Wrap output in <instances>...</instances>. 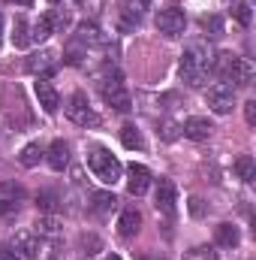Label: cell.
<instances>
[{
  "mask_svg": "<svg viewBox=\"0 0 256 260\" xmlns=\"http://www.w3.org/2000/svg\"><path fill=\"white\" fill-rule=\"evenodd\" d=\"M214 55L217 52H211L208 43H202V40L199 43H190L184 49V55H181V67H178L181 82H187L190 88H202L205 79H208V70L214 64Z\"/></svg>",
  "mask_w": 256,
  "mask_h": 260,
  "instance_id": "cell-1",
  "label": "cell"
},
{
  "mask_svg": "<svg viewBox=\"0 0 256 260\" xmlns=\"http://www.w3.org/2000/svg\"><path fill=\"white\" fill-rule=\"evenodd\" d=\"M211 70L223 82H232V88H250L253 85V76H256L253 64L247 58H241V55H232V52H217Z\"/></svg>",
  "mask_w": 256,
  "mask_h": 260,
  "instance_id": "cell-2",
  "label": "cell"
},
{
  "mask_svg": "<svg viewBox=\"0 0 256 260\" xmlns=\"http://www.w3.org/2000/svg\"><path fill=\"white\" fill-rule=\"evenodd\" d=\"M88 167H91V173H94L103 185H115V182L121 179V160H118L109 148H103V145H94V148L88 151Z\"/></svg>",
  "mask_w": 256,
  "mask_h": 260,
  "instance_id": "cell-3",
  "label": "cell"
},
{
  "mask_svg": "<svg viewBox=\"0 0 256 260\" xmlns=\"http://www.w3.org/2000/svg\"><path fill=\"white\" fill-rule=\"evenodd\" d=\"M100 94H103V100H106L112 109H118V112H130V109H133V100H130L127 88H124V79H121L118 70H106V76L100 79Z\"/></svg>",
  "mask_w": 256,
  "mask_h": 260,
  "instance_id": "cell-4",
  "label": "cell"
},
{
  "mask_svg": "<svg viewBox=\"0 0 256 260\" xmlns=\"http://www.w3.org/2000/svg\"><path fill=\"white\" fill-rule=\"evenodd\" d=\"M66 115H69V121H75L78 127H97V124H100V115L91 109V100H88V94H81V91H75V94L69 97Z\"/></svg>",
  "mask_w": 256,
  "mask_h": 260,
  "instance_id": "cell-5",
  "label": "cell"
},
{
  "mask_svg": "<svg viewBox=\"0 0 256 260\" xmlns=\"http://www.w3.org/2000/svg\"><path fill=\"white\" fill-rule=\"evenodd\" d=\"M205 103L217 112V115H229L235 109V88L229 82H217L205 91Z\"/></svg>",
  "mask_w": 256,
  "mask_h": 260,
  "instance_id": "cell-6",
  "label": "cell"
},
{
  "mask_svg": "<svg viewBox=\"0 0 256 260\" xmlns=\"http://www.w3.org/2000/svg\"><path fill=\"white\" fill-rule=\"evenodd\" d=\"M184 27H187V18H184V12H181L178 6L160 9V15H157V30H160L163 37H181Z\"/></svg>",
  "mask_w": 256,
  "mask_h": 260,
  "instance_id": "cell-7",
  "label": "cell"
},
{
  "mask_svg": "<svg viewBox=\"0 0 256 260\" xmlns=\"http://www.w3.org/2000/svg\"><path fill=\"white\" fill-rule=\"evenodd\" d=\"M27 70H30L36 79H52V76L58 73V55H55L52 49H42V52H36V55L27 58Z\"/></svg>",
  "mask_w": 256,
  "mask_h": 260,
  "instance_id": "cell-8",
  "label": "cell"
},
{
  "mask_svg": "<svg viewBox=\"0 0 256 260\" xmlns=\"http://www.w3.org/2000/svg\"><path fill=\"white\" fill-rule=\"evenodd\" d=\"M24 188L18 182H0V215H12L24 203Z\"/></svg>",
  "mask_w": 256,
  "mask_h": 260,
  "instance_id": "cell-9",
  "label": "cell"
},
{
  "mask_svg": "<svg viewBox=\"0 0 256 260\" xmlns=\"http://www.w3.org/2000/svg\"><path fill=\"white\" fill-rule=\"evenodd\" d=\"M154 206H157V212H163V215H175V209H178V191H175V185H172L169 179H160V182H157Z\"/></svg>",
  "mask_w": 256,
  "mask_h": 260,
  "instance_id": "cell-10",
  "label": "cell"
},
{
  "mask_svg": "<svg viewBox=\"0 0 256 260\" xmlns=\"http://www.w3.org/2000/svg\"><path fill=\"white\" fill-rule=\"evenodd\" d=\"M148 9H151V0H124V6H121V27L133 30L136 24H142Z\"/></svg>",
  "mask_w": 256,
  "mask_h": 260,
  "instance_id": "cell-11",
  "label": "cell"
},
{
  "mask_svg": "<svg viewBox=\"0 0 256 260\" xmlns=\"http://www.w3.org/2000/svg\"><path fill=\"white\" fill-rule=\"evenodd\" d=\"M151 188V170L142 164H130L127 167V191L133 197H142Z\"/></svg>",
  "mask_w": 256,
  "mask_h": 260,
  "instance_id": "cell-12",
  "label": "cell"
},
{
  "mask_svg": "<svg viewBox=\"0 0 256 260\" xmlns=\"http://www.w3.org/2000/svg\"><path fill=\"white\" fill-rule=\"evenodd\" d=\"M33 91H36V100H39V106H42V112H49V115H55V112H58V106H61V94L55 91V85H52L49 79H36V85H33Z\"/></svg>",
  "mask_w": 256,
  "mask_h": 260,
  "instance_id": "cell-13",
  "label": "cell"
},
{
  "mask_svg": "<svg viewBox=\"0 0 256 260\" xmlns=\"http://www.w3.org/2000/svg\"><path fill=\"white\" fill-rule=\"evenodd\" d=\"M211 121L208 118H199V115H193V118H187L184 124H181V133L187 136V139H193V142H202V139H208L211 136Z\"/></svg>",
  "mask_w": 256,
  "mask_h": 260,
  "instance_id": "cell-14",
  "label": "cell"
},
{
  "mask_svg": "<svg viewBox=\"0 0 256 260\" xmlns=\"http://www.w3.org/2000/svg\"><path fill=\"white\" fill-rule=\"evenodd\" d=\"M39 245H42V236H36V233H18L15 236V251L27 260L39 257Z\"/></svg>",
  "mask_w": 256,
  "mask_h": 260,
  "instance_id": "cell-15",
  "label": "cell"
},
{
  "mask_svg": "<svg viewBox=\"0 0 256 260\" xmlns=\"http://www.w3.org/2000/svg\"><path fill=\"white\" fill-rule=\"evenodd\" d=\"M75 43H81V46H106V37H103L97 21H81L78 34H75Z\"/></svg>",
  "mask_w": 256,
  "mask_h": 260,
  "instance_id": "cell-16",
  "label": "cell"
},
{
  "mask_svg": "<svg viewBox=\"0 0 256 260\" xmlns=\"http://www.w3.org/2000/svg\"><path fill=\"white\" fill-rule=\"evenodd\" d=\"M46 157H49V167H52L55 173H64L66 167H69V145H66L64 139H55Z\"/></svg>",
  "mask_w": 256,
  "mask_h": 260,
  "instance_id": "cell-17",
  "label": "cell"
},
{
  "mask_svg": "<svg viewBox=\"0 0 256 260\" xmlns=\"http://www.w3.org/2000/svg\"><path fill=\"white\" fill-rule=\"evenodd\" d=\"M214 239H217V245H220V248H238V242H241V233H238V227H235V224L223 221V224H217V230H214Z\"/></svg>",
  "mask_w": 256,
  "mask_h": 260,
  "instance_id": "cell-18",
  "label": "cell"
},
{
  "mask_svg": "<svg viewBox=\"0 0 256 260\" xmlns=\"http://www.w3.org/2000/svg\"><path fill=\"white\" fill-rule=\"evenodd\" d=\"M139 227H142V215H139V209L127 206V209L121 212V221H118V230H121V236H124V239L136 236V233H139Z\"/></svg>",
  "mask_w": 256,
  "mask_h": 260,
  "instance_id": "cell-19",
  "label": "cell"
},
{
  "mask_svg": "<svg viewBox=\"0 0 256 260\" xmlns=\"http://www.w3.org/2000/svg\"><path fill=\"white\" fill-rule=\"evenodd\" d=\"M115 206H118V197L112 194V191H94V194H91V209L100 212V215L112 212Z\"/></svg>",
  "mask_w": 256,
  "mask_h": 260,
  "instance_id": "cell-20",
  "label": "cell"
},
{
  "mask_svg": "<svg viewBox=\"0 0 256 260\" xmlns=\"http://www.w3.org/2000/svg\"><path fill=\"white\" fill-rule=\"evenodd\" d=\"M46 18H49V24H52V34H64L66 27H69V21H72L69 9H49Z\"/></svg>",
  "mask_w": 256,
  "mask_h": 260,
  "instance_id": "cell-21",
  "label": "cell"
},
{
  "mask_svg": "<svg viewBox=\"0 0 256 260\" xmlns=\"http://www.w3.org/2000/svg\"><path fill=\"white\" fill-rule=\"evenodd\" d=\"M12 46H15V49L30 46V27H27V21H24L21 15H18L15 24H12Z\"/></svg>",
  "mask_w": 256,
  "mask_h": 260,
  "instance_id": "cell-22",
  "label": "cell"
},
{
  "mask_svg": "<svg viewBox=\"0 0 256 260\" xmlns=\"http://www.w3.org/2000/svg\"><path fill=\"white\" fill-rule=\"evenodd\" d=\"M36 236H42V239H58V236H61V224H58V218H52V215L39 218V221H36Z\"/></svg>",
  "mask_w": 256,
  "mask_h": 260,
  "instance_id": "cell-23",
  "label": "cell"
},
{
  "mask_svg": "<svg viewBox=\"0 0 256 260\" xmlns=\"http://www.w3.org/2000/svg\"><path fill=\"white\" fill-rule=\"evenodd\" d=\"M235 176H238L241 182H253L256 179V160L250 154H241V157L235 160Z\"/></svg>",
  "mask_w": 256,
  "mask_h": 260,
  "instance_id": "cell-24",
  "label": "cell"
},
{
  "mask_svg": "<svg viewBox=\"0 0 256 260\" xmlns=\"http://www.w3.org/2000/svg\"><path fill=\"white\" fill-rule=\"evenodd\" d=\"M18 160H21V167H36V164L42 160V148H39L36 142H30V145H24V148H21Z\"/></svg>",
  "mask_w": 256,
  "mask_h": 260,
  "instance_id": "cell-25",
  "label": "cell"
},
{
  "mask_svg": "<svg viewBox=\"0 0 256 260\" xmlns=\"http://www.w3.org/2000/svg\"><path fill=\"white\" fill-rule=\"evenodd\" d=\"M58 203H61V200H58L55 191H39V194H36V206H39L46 215H55V212H58Z\"/></svg>",
  "mask_w": 256,
  "mask_h": 260,
  "instance_id": "cell-26",
  "label": "cell"
},
{
  "mask_svg": "<svg viewBox=\"0 0 256 260\" xmlns=\"http://www.w3.org/2000/svg\"><path fill=\"white\" fill-rule=\"evenodd\" d=\"M121 142H124L127 148H142V145H145V142H142V133H139L136 124H124V127H121Z\"/></svg>",
  "mask_w": 256,
  "mask_h": 260,
  "instance_id": "cell-27",
  "label": "cell"
},
{
  "mask_svg": "<svg viewBox=\"0 0 256 260\" xmlns=\"http://www.w3.org/2000/svg\"><path fill=\"white\" fill-rule=\"evenodd\" d=\"M46 37H52V24H49V18L46 15H39L36 21H33V27H30V40H46Z\"/></svg>",
  "mask_w": 256,
  "mask_h": 260,
  "instance_id": "cell-28",
  "label": "cell"
},
{
  "mask_svg": "<svg viewBox=\"0 0 256 260\" xmlns=\"http://www.w3.org/2000/svg\"><path fill=\"white\" fill-rule=\"evenodd\" d=\"M232 15H235L238 24L247 27V24H250V3H235V6H232Z\"/></svg>",
  "mask_w": 256,
  "mask_h": 260,
  "instance_id": "cell-29",
  "label": "cell"
},
{
  "mask_svg": "<svg viewBox=\"0 0 256 260\" xmlns=\"http://www.w3.org/2000/svg\"><path fill=\"white\" fill-rule=\"evenodd\" d=\"M187 260H217V251L211 248V245H199V248H193Z\"/></svg>",
  "mask_w": 256,
  "mask_h": 260,
  "instance_id": "cell-30",
  "label": "cell"
},
{
  "mask_svg": "<svg viewBox=\"0 0 256 260\" xmlns=\"http://www.w3.org/2000/svg\"><path fill=\"white\" fill-rule=\"evenodd\" d=\"M202 27L211 30V37H220V34H223V21H220L217 15H205V18H202Z\"/></svg>",
  "mask_w": 256,
  "mask_h": 260,
  "instance_id": "cell-31",
  "label": "cell"
},
{
  "mask_svg": "<svg viewBox=\"0 0 256 260\" xmlns=\"http://www.w3.org/2000/svg\"><path fill=\"white\" fill-rule=\"evenodd\" d=\"M81 58H84L81 43H69L66 46V64H81Z\"/></svg>",
  "mask_w": 256,
  "mask_h": 260,
  "instance_id": "cell-32",
  "label": "cell"
},
{
  "mask_svg": "<svg viewBox=\"0 0 256 260\" xmlns=\"http://www.w3.org/2000/svg\"><path fill=\"white\" fill-rule=\"evenodd\" d=\"M81 248H84V254L91 257V254H97L94 248H100V239H97V236H81Z\"/></svg>",
  "mask_w": 256,
  "mask_h": 260,
  "instance_id": "cell-33",
  "label": "cell"
},
{
  "mask_svg": "<svg viewBox=\"0 0 256 260\" xmlns=\"http://www.w3.org/2000/svg\"><path fill=\"white\" fill-rule=\"evenodd\" d=\"M0 260H24V257L15 251V245H0Z\"/></svg>",
  "mask_w": 256,
  "mask_h": 260,
  "instance_id": "cell-34",
  "label": "cell"
},
{
  "mask_svg": "<svg viewBox=\"0 0 256 260\" xmlns=\"http://www.w3.org/2000/svg\"><path fill=\"white\" fill-rule=\"evenodd\" d=\"M244 118H247V124H256V100L244 103Z\"/></svg>",
  "mask_w": 256,
  "mask_h": 260,
  "instance_id": "cell-35",
  "label": "cell"
},
{
  "mask_svg": "<svg viewBox=\"0 0 256 260\" xmlns=\"http://www.w3.org/2000/svg\"><path fill=\"white\" fill-rule=\"evenodd\" d=\"M178 124H172V121H166V124H163V139H175V136H178Z\"/></svg>",
  "mask_w": 256,
  "mask_h": 260,
  "instance_id": "cell-36",
  "label": "cell"
},
{
  "mask_svg": "<svg viewBox=\"0 0 256 260\" xmlns=\"http://www.w3.org/2000/svg\"><path fill=\"white\" fill-rule=\"evenodd\" d=\"M190 209H193V215H202V212H205L202 200H190Z\"/></svg>",
  "mask_w": 256,
  "mask_h": 260,
  "instance_id": "cell-37",
  "label": "cell"
},
{
  "mask_svg": "<svg viewBox=\"0 0 256 260\" xmlns=\"http://www.w3.org/2000/svg\"><path fill=\"white\" fill-rule=\"evenodd\" d=\"M12 3H18V6H30L33 0H12Z\"/></svg>",
  "mask_w": 256,
  "mask_h": 260,
  "instance_id": "cell-38",
  "label": "cell"
},
{
  "mask_svg": "<svg viewBox=\"0 0 256 260\" xmlns=\"http://www.w3.org/2000/svg\"><path fill=\"white\" fill-rule=\"evenodd\" d=\"M106 260H121V257H118V254H109V257H106Z\"/></svg>",
  "mask_w": 256,
  "mask_h": 260,
  "instance_id": "cell-39",
  "label": "cell"
},
{
  "mask_svg": "<svg viewBox=\"0 0 256 260\" xmlns=\"http://www.w3.org/2000/svg\"><path fill=\"white\" fill-rule=\"evenodd\" d=\"M0 40H3V18H0Z\"/></svg>",
  "mask_w": 256,
  "mask_h": 260,
  "instance_id": "cell-40",
  "label": "cell"
}]
</instances>
